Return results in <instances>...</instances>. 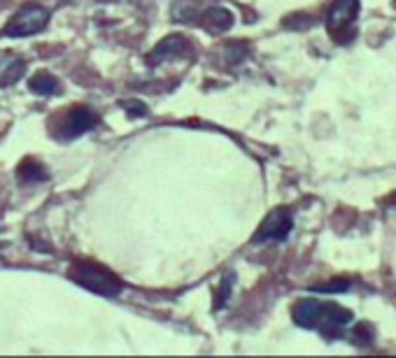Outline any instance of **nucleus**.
Wrapping results in <instances>:
<instances>
[{"mask_svg": "<svg viewBox=\"0 0 396 358\" xmlns=\"http://www.w3.org/2000/svg\"><path fill=\"white\" fill-rule=\"evenodd\" d=\"M124 108L128 110V112H140V114H144V112H147V110H144V105H140V103H124Z\"/></svg>", "mask_w": 396, "mask_h": 358, "instance_id": "15", "label": "nucleus"}, {"mask_svg": "<svg viewBox=\"0 0 396 358\" xmlns=\"http://www.w3.org/2000/svg\"><path fill=\"white\" fill-rule=\"evenodd\" d=\"M322 312H324V302H319V300H299L294 305L292 317H294L296 326L308 328V331H315L317 324H319V317H322Z\"/></svg>", "mask_w": 396, "mask_h": 358, "instance_id": "9", "label": "nucleus"}, {"mask_svg": "<svg viewBox=\"0 0 396 358\" xmlns=\"http://www.w3.org/2000/svg\"><path fill=\"white\" fill-rule=\"evenodd\" d=\"M19 179L21 181H40V179H47V174H44V167L40 163L26 161L19 167Z\"/></svg>", "mask_w": 396, "mask_h": 358, "instance_id": "12", "label": "nucleus"}, {"mask_svg": "<svg viewBox=\"0 0 396 358\" xmlns=\"http://www.w3.org/2000/svg\"><path fill=\"white\" fill-rule=\"evenodd\" d=\"M349 338H352L357 345H371L373 342V328L366 324H357L352 333H349Z\"/></svg>", "mask_w": 396, "mask_h": 358, "instance_id": "13", "label": "nucleus"}, {"mask_svg": "<svg viewBox=\"0 0 396 358\" xmlns=\"http://www.w3.org/2000/svg\"><path fill=\"white\" fill-rule=\"evenodd\" d=\"M357 14H359V0H336L329 10V17H326V26L336 35L338 30L354 24Z\"/></svg>", "mask_w": 396, "mask_h": 358, "instance_id": "7", "label": "nucleus"}, {"mask_svg": "<svg viewBox=\"0 0 396 358\" xmlns=\"http://www.w3.org/2000/svg\"><path fill=\"white\" fill-rule=\"evenodd\" d=\"M28 89L37 96H54V94H58V82L51 77L49 72H37L30 77Z\"/></svg>", "mask_w": 396, "mask_h": 358, "instance_id": "11", "label": "nucleus"}, {"mask_svg": "<svg viewBox=\"0 0 396 358\" xmlns=\"http://www.w3.org/2000/svg\"><path fill=\"white\" fill-rule=\"evenodd\" d=\"M349 279H333V281H326L322 286H315V291H322V293H342V291H349Z\"/></svg>", "mask_w": 396, "mask_h": 358, "instance_id": "14", "label": "nucleus"}, {"mask_svg": "<svg viewBox=\"0 0 396 358\" xmlns=\"http://www.w3.org/2000/svg\"><path fill=\"white\" fill-rule=\"evenodd\" d=\"M187 51V40L182 35H171L166 37V40L159 42V47L149 54V65H156L161 63L166 58H175V56H182Z\"/></svg>", "mask_w": 396, "mask_h": 358, "instance_id": "10", "label": "nucleus"}, {"mask_svg": "<svg viewBox=\"0 0 396 358\" xmlns=\"http://www.w3.org/2000/svg\"><path fill=\"white\" fill-rule=\"evenodd\" d=\"M61 126H58V133L56 138L61 140H75L80 138L82 133L91 131V128L98 126V114L94 110L85 108V105H80V108H70L66 114H61Z\"/></svg>", "mask_w": 396, "mask_h": 358, "instance_id": "4", "label": "nucleus"}, {"mask_svg": "<svg viewBox=\"0 0 396 358\" xmlns=\"http://www.w3.org/2000/svg\"><path fill=\"white\" fill-rule=\"evenodd\" d=\"M292 228H294V219L289 215V210L278 207L261 221V226H259V231L254 233L252 242H283L287 240V235L292 233Z\"/></svg>", "mask_w": 396, "mask_h": 358, "instance_id": "5", "label": "nucleus"}, {"mask_svg": "<svg viewBox=\"0 0 396 358\" xmlns=\"http://www.w3.org/2000/svg\"><path fill=\"white\" fill-rule=\"evenodd\" d=\"M68 277H70L75 284L85 286L87 291L91 293H98L103 295V298H117L121 293V279L110 272L105 265H98V263H87V261H75L70 265V270H68Z\"/></svg>", "mask_w": 396, "mask_h": 358, "instance_id": "1", "label": "nucleus"}, {"mask_svg": "<svg viewBox=\"0 0 396 358\" xmlns=\"http://www.w3.org/2000/svg\"><path fill=\"white\" fill-rule=\"evenodd\" d=\"M178 5L187 10V12H182V10H178V7H173V19L182 21V24H198L212 35L224 33V30H228L233 26V14L228 12L226 7L210 5V7L198 10V7L192 5V3H178Z\"/></svg>", "mask_w": 396, "mask_h": 358, "instance_id": "2", "label": "nucleus"}, {"mask_svg": "<svg viewBox=\"0 0 396 358\" xmlns=\"http://www.w3.org/2000/svg\"><path fill=\"white\" fill-rule=\"evenodd\" d=\"M49 24V10L42 5H26L7 21L3 33L7 37H28L35 35Z\"/></svg>", "mask_w": 396, "mask_h": 358, "instance_id": "3", "label": "nucleus"}, {"mask_svg": "<svg viewBox=\"0 0 396 358\" xmlns=\"http://www.w3.org/2000/svg\"><path fill=\"white\" fill-rule=\"evenodd\" d=\"M26 72V60L14 51H0V89L12 87Z\"/></svg>", "mask_w": 396, "mask_h": 358, "instance_id": "8", "label": "nucleus"}, {"mask_svg": "<svg viewBox=\"0 0 396 358\" xmlns=\"http://www.w3.org/2000/svg\"><path fill=\"white\" fill-rule=\"evenodd\" d=\"M349 324H352V312L340 307V305L324 302V312H322V317H319V324L315 331L322 333V338L326 340H336L345 333Z\"/></svg>", "mask_w": 396, "mask_h": 358, "instance_id": "6", "label": "nucleus"}, {"mask_svg": "<svg viewBox=\"0 0 396 358\" xmlns=\"http://www.w3.org/2000/svg\"><path fill=\"white\" fill-rule=\"evenodd\" d=\"M394 5H396V0H394Z\"/></svg>", "mask_w": 396, "mask_h": 358, "instance_id": "16", "label": "nucleus"}]
</instances>
